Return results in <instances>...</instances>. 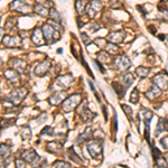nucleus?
<instances>
[{"label": "nucleus", "mask_w": 168, "mask_h": 168, "mask_svg": "<svg viewBox=\"0 0 168 168\" xmlns=\"http://www.w3.org/2000/svg\"><path fill=\"white\" fill-rule=\"evenodd\" d=\"M87 147V151L92 157L97 158V157H100L102 155V149H103V143L101 140L94 139L91 140L86 143Z\"/></svg>", "instance_id": "nucleus-1"}, {"label": "nucleus", "mask_w": 168, "mask_h": 168, "mask_svg": "<svg viewBox=\"0 0 168 168\" xmlns=\"http://www.w3.org/2000/svg\"><path fill=\"white\" fill-rule=\"evenodd\" d=\"M43 34H44V37L48 43H54L57 38H59V35H58V30H56L54 27L51 25V24H44L42 27Z\"/></svg>", "instance_id": "nucleus-2"}, {"label": "nucleus", "mask_w": 168, "mask_h": 168, "mask_svg": "<svg viewBox=\"0 0 168 168\" xmlns=\"http://www.w3.org/2000/svg\"><path fill=\"white\" fill-rule=\"evenodd\" d=\"M80 102H81V95L80 94H73L63 102V110L66 111V112L74 110L80 104Z\"/></svg>", "instance_id": "nucleus-3"}, {"label": "nucleus", "mask_w": 168, "mask_h": 168, "mask_svg": "<svg viewBox=\"0 0 168 168\" xmlns=\"http://www.w3.org/2000/svg\"><path fill=\"white\" fill-rule=\"evenodd\" d=\"M10 9L21 13H29L32 11V8L29 6H27L26 1H24V0H15L10 5Z\"/></svg>", "instance_id": "nucleus-4"}, {"label": "nucleus", "mask_w": 168, "mask_h": 168, "mask_svg": "<svg viewBox=\"0 0 168 168\" xmlns=\"http://www.w3.org/2000/svg\"><path fill=\"white\" fill-rule=\"evenodd\" d=\"M27 93L26 89H23V87H18V89H15L13 91V93L10 94V97H8V100L10 101V103L17 104L19 103L20 101L23 100V97H25V94Z\"/></svg>", "instance_id": "nucleus-5"}, {"label": "nucleus", "mask_w": 168, "mask_h": 168, "mask_svg": "<svg viewBox=\"0 0 168 168\" xmlns=\"http://www.w3.org/2000/svg\"><path fill=\"white\" fill-rule=\"evenodd\" d=\"M114 63H116V66L119 68L120 71H127V70L131 66V61H130V58L126 55L119 56V57L116 59Z\"/></svg>", "instance_id": "nucleus-6"}, {"label": "nucleus", "mask_w": 168, "mask_h": 168, "mask_svg": "<svg viewBox=\"0 0 168 168\" xmlns=\"http://www.w3.org/2000/svg\"><path fill=\"white\" fill-rule=\"evenodd\" d=\"M102 9V5H101L100 0H92L90 5L86 7V13L90 17L95 16L100 10Z\"/></svg>", "instance_id": "nucleus-7"}, {"label": "nucleus", "mask_w": 168, "mask_h": 168, "mask_svg": "<svg viewBox=\"0 0 168 168\" xmlns=\"http://www.w3.org/2000/svg\"><path fill=\"white\" fill-rule=\"evenodd\" d=\"M3 45L7 47H18L21 44V39L18 36H5L2 38Z\"/></svg>", "instance_id": "nucleus-8"}, {"label": "nucleus", "mask_w": 168, "mask_h": 168, "mask_svg": "<svg viewBox=\"0 0 168 168\" xmlns=\"http://www.w3.org/2000/svg\"><path fill=\"white\" fill-rule=\"evenodd\" d=\"M21 158H23L24 160H26L27 162L34 164V162L37 160L38 156H37V154H36L35 150H32V149H28V150H25V151L21 154Z\"/></svg>", "instance_id": "nucleus-9"}, {"label": "nucleus", "mask_w": 168, "mask_h": 168, "mask_svg": "<svg viewBox=\"0 0 168 168\" xmlns=\"http://www.w3.org/2000/svg\"><path fill=\"white\" fill-rule=\"evenodd\" d=\"M124 37H126V32H110V34L108 35V39H109L111 43H114V44H119V43L123 42Z\"/></svg>", "instance_id": "nucleus-10"}, {"label": "nucleus", "mask_w": 168, "mask_h": 168, "mask_svg": "<svg viewBox=\"0 0 168 168\" xmlns=\"http://www.w3.org/2000/svg\"><path fill=\"white\" fill-rule=\"evenodd\" d=\"M49 67H51V62L49 61H44L42 62L40 64L36 67L35 70V74L36 75H39V76H43V75H45L47 72H48Z\"/></svg>", "instance_id": "nucleus-11"}, {"label": "nucleus", "mask_w": 168, "mask_h": 168, "mask_svg": "<svg viewBox=\"0 0 168 168\" xmlns=\"http://www.w3.org/2000/svg\"><path fill=\"white\" fill-rule=\"evenodd\" d=\"M152 82H154V84H156L159 89H162V90H165V89L168 87V81L166 80L165 76L162 74L156 75L155 78H154V80H152Z\"/></svg>", "instance_id": "nucleus-12"}, {"label": "nucleus", "mask_w": 168, "mask_h": 168, "mask_svg": "<svg viewBox=\"0 0 168 168\" xmlns=\"http://www.w3.org/2000/svg\"><path fill=\"white\" fill-rule=\"evenodd\" d=\"M3 75H5V78H6L7 80H9V81L13 82V83H17V82L19 81L18 73H17L16 70H13V68H8V70H6L5 73H3Z\"/></svg>", "instance_id": "nucleus-13"}, {"label": "nucleus", "mask_w": 168, "mask_h": 168, "mask_svg": "<svg viewBox=\"0 0 168 168\" xmlns=\"http://www.w3.org/2000/svg\"><path fill=\"white\" fill-rule=\"evenodd\" d=\"M168 131V120L165 118H160L157 123V127H156V136H159L162 132L164 131Z\"/></svg>", "instance_id": "nucleus-14"}, {"label": "nucleus", "mask_w": 168, "mask_h": 168, "mask_svg": "<svg viewBox=\"0 0 168 168\" xmlns=\"http://www.w3.org/2000/svg\"><path fill=\"white\" fill-rule=\"evenodd\" d=\"M65 97H66V93L65 92H57V93H55L54 95H52V97L48 99V102L52 105H57L58 103H61L62 101L64 100Z\"/></svg>", "instance_id": "nucleus-15"}, {"label": "nucleus", "mask_w": 168, "mask_h": 168, "mask_svg": "<svg viewBox=\"0 0 168 168\" xmlns=\"http://www.w3.org/2000/svg\"><path fill=\"white\" fill-rule=\"evenodd\" d=\"M73 82V78L71 75H64V76H59L57 78V85L58 87H67L70 84Z\"/></svg>", "instance_id": "nucleus-16"}, {"label": "nucleus", "mask_w": 168, "mask_h": 168, "mask_svg": "<svg viewBox=\"0 0 168 168\" xmlns=\"http://www.w3.org/2000/svg\"><path fill=\"white\" fill-rule=\"evenodd\" d=\"M43 36H44L43 30H40L39 28H36L32 35V43H34L35 45H40V44H43Z\"/></svg>", "instance_id": "nucleus-17"}, {"label": "nucleus", "mask_w": 168, "mask_h": 168, "mask_svg": "<svg viewBox=\"0 0 168 168\" xmlns=\"http://www.w3.org/2000/svg\"><path fill=\"white\" fill-rule=\"evenodd\" d=\"M160 93H162V89H159L155 84V85H152V86L150 87V90L146 93V95H147V97H148L149 100H154L156 97H158L159 95H160Z\"/></svg>", "instance_id": "nucleus-18"}, {"label": "nucleus", "mask_w": 168, "mask_h": 168, "mask_svg": "<svg viewBox=\"0 0 168 168\" xmlns=\"http://www.w3.org/2000/svg\"><path fill=\"white\" fill-rule=\"evenodd\" d=\"M112 86H113V89H114V91L116 92V94H118L120 97H123V95H124V93H126L127 86H123L122 84L120 83V82H118V81L113 82Z\"/></svg>", "instance_id": "nucleus-19"}, {"label": "nucleus", "mask_w": 168, "mask_h": 168, "mask_svg": "<svg viewBox=\"0 0 168 168\" xmlns=\"http://www.w3.org/2000/svg\"><path fill=\"white\" fill-rule=\"evenodd\" d=\"M61 149H62V145L61 143H58L57 141H51L47 143V150L51 152L56 154V152H58Z\"/></svg>", "instance_id": "nucleus-20"}, {"label": "nucleus", "mask_w": 168, "mask_h": 168, "mask_svg": "<svg viewBox=\"0 0 168 168\" xmlns=\"http://www.w3.org/2000/svg\"><path fill=\"white\" fill-rule=\"evenodd\" d=\"M75 9H76L78 15L82 16V15L86 11V8H85V1H84V0H76V2H75Z\"/></svg>", "instance_id": "nucleus-21"}, {"label": "nucleus", "mask_w": 168, "mask_h": 168, "mask_svg": "<svg viewBox=\"0 0 168 168\" xmlns=\"http://www.w3.org/2000/svg\"><path fill=\"white\" fill-rule=\"evenodd\" d=\"M149 72H150V70L147 67H143V66H140V67H137L136 68V74L139 76L140 78H145L148 76Z\"/></svg>", "instance_id": "nucleus-22"}, {"label": "nucleus", "mask_w": 168, "mask_h": 168, "mask_svg": "<svg viewBox=\"0 0 168 168\" xmlns=\"http://www.w3.org/2000/svg\"><path fill=\"white\" fill-rule=\"evenodd\" d=\"M34 11L36 13H38V15H42L43 17H46L47 16V13H48V9L44 7V5H37V6L34 7Z\"/></svg>", "instance_id": "nucleus-23"}, {"label": "nucleus", "mask_w": 168, "mask_h": 168, "mask_svg": "<svg viewBox=\"0 0 168 168\" xmlns=\"http://www.w3.org/2000/svg\"><path fill=\"white\" fill-rule=\"evenodd\" d=\"M105 51H107L109 54H112V55H114V54H116V53L119 52V47L114 44V43H111L109 42L107 44V46H105Z\"/></svg>", "instance_id": "nucleus-24"}, {"label": "nucleus", "mask_w": 168, "mask_h": 168, "mask_svg": "<svg viewBox=\"0 0 168 168\" xmlns=\"http://www.w3.org/2000/svg\"><path fill=\"white\" fill-rule=\"evenodd\" d=\"M13 68L17 70V71H24L25 70V62L21 61V59H18V58H15L13 61Z\"/></svg>", "instance_id": "nucleus-25"}, {"label": "nucleus", "mask_w": 168, "mask_h": 168, "mask_svg": "<svg viewBox=\"0 0 168 168\" xmlns=\"http://www.w3.org/2000/svg\"><path fill=\"white\" fill-rule=\"evenodd\" d=\"M130 102L133 104L139 102V91H138L137 87H135L132 90V92H131V94H130Z\"/></svg>", "instance_id": "nucleus-26"}, {"label": "nucleus", "mask_w": 168, "mask_h": 168, "mask_svg": "<svg viewBox=\"0 0 168 168\" xmlns=\"http://www.w3.org/2000/svg\"><path fill=\"white\" fill-rule=\"evenodd\" d=\"M49 16H51V18H52L53 20H55V21H58V23H61V15H59V13H58L57 10L55 9V8H51L49 9Z\"/></svg>", "instance_id": "nucleus-27"}, {"label": "nucleus", "mask_w": 168, "mask_h": 168, "mask_svg": "<svg viewBox=\"0 0 168 168\" xmlns=\"http://www.w3.org/2000/svg\"><path fill=\"white\" fill-rule=\"evenodd\" d=\"M122 80H123V82H124V85H126L127 87H129L130 85L133 83V81H135V78H133L131 73H127V74L123 75Z\"/></svg>", "instance_id": "nucleus-28"}, {"label": "nucleus", "mask_w": 168, "mask_h": 168, "mask_svg": "<svg viewBox=\"0 0 168 168\" xmlns=\"http://www.w3.org/2000/svg\"><path fill=\"white\" fill-rule=\"evenodd\" d=\"M97 59L100 62H102V63H109L110 62V57H109V53L105 51V52H100L99 54H97Z\"/></svg>", "instance_id": "nucleus-29"}, {"label": "nucleus", "mask_w": 168, "mask_h": 168, "mask_svg": "<svg viewBox=\"0 0 168 168\" xmlns=\"http://www.w3.org/2000/svg\"><path fill=\"white\" fill-rule=\"evenodd\" d=\"M21 137L25 140H29L32 138V131H30L29 127H24L23 130H21Z\"/></svg>", "instance_id": "nucleus-30"}, {"label": "nucleus", "mask_w": 168, "mask_h": 168, "mask_svg": "<svg viewBox=\"0 0 168 168\" xmlns=\"http://www.w3.org/2000/svg\"><path fill=\"white\" fill-rule=\"evenodd\" d=\"M91 130V128H86V130H84L83 132L81 133V135H80V136L78 137V142H82L83 141V140H85V139H87V138H89V136H90V131Z\"/></svg>", "instance_id": "nucleus-31"}, {"label": "nucleus", "mask_w": 168, "mask_h": 168, "mask_svg": "<svg viewBox=\"0 0 168 168\" xmlns=\"http://www.w3.org/2000/svg\"><path fill=\"white\" fill-rule=\"evenodd\" d=\"M67 155H68V157H70V158L72 159V160H74V162H78V164H81V162H82L81 159H78V156L75 155V154H74V149H73V148H70V149H68Z\"/></svg>", "instance_id": "nucleus-32"}, {"label": "nucleus", "mask_w": 168, "mask_h": 168, "mask_svg": "<svg viewBox=\"0 0 168 168\" xmlns=\"http://www.w3.org/2000/svg\"><path fill=\"white\" fill-rule=\"evenodd\" d=\"M93 116H95V114L94 113H92L87 108H85L84 109V114H82V118H83L84 120H90V119H92Z\"/></svg>", "instance_id": "nucleus-33"}, {"label": "nucleus", "mask_w": 168, "mask_h": 168, "mask_svg": "<svg viewBox=\"0 0 168 168\" xmlns=\"http://www.w3.org/2000/svg\"><path fill=\"white\" fill-rule=\"evenodd\" d=\"M121 108H122V110L124 111V113H126L127 116L131 119V118H132V109H131L129 105H127V104H121Z\"/></svg>", "instance_id": "nucleus-34"}, {"label": "nucleus", "mask_w": 168, "mask_h": 168, "mask_svg": "<svg viewBox=\"0 0 168 168\" xmlns=\"http://www.w3.org/2000/svg\"><path fill=\"white\" fill-rule=\"evenodd\" d=\"M10 154V148L6 145H1V157L6 158L7 156Z\"/></svg>", "instance_id": "nucleus-35"}, {"label": "nucleus", "mask_w": 168, "mask_h": 168, "mask_svg": "<svg viewBox=\"0 0 168 168\" xmlns=\"http://www.w3.org/2000/svg\"><path fill=\"white\" fill-rule=\"evenodd\" d=\"M156 166L158 167H167V162L165 158H157L156 160Z\"/></svg>", "instance_id": "nucleus-36"}, {"label": "nucleus", "mask_w": 168, "mask_h": 168, "mask_svg": "<svg viewBox=\"0 0 168 168\" xmlns=\"http://www.w3.org/2000/svg\"><path fill=\"white\" fill-rule=\"evenodd\" d=\"M53 129L51 128V127H45L44 129H43V131L40 132V136H45V135H49V136H53Z\"/></svg>", "instance_id": "nucleus-37"}, {"label": "nucleus", "mask_w": 168, "mask_h": 168, "mask_svg": "<svg viewBox=\"0 0 168 168\" xmlns=\"http://www.w3.org/2000/svg\"><path fill=\"white\" fill-rule=\"evenodd\" d=\"M53 167H71V165L68 162H55L53 164Z\"/></svg>", "instance_id": "nucleus-38"}, {"label": "nucleus", "mask_w": 168, "mask_h": 168, "mask_svg": "<svg viewBox=\"0 0 168 168\" xmlns=\"http://www.w3.org/2000/svg\"><path fill=\"white\" fill-rule=\"evenodd\" d=\"M81 36H82V39L84 40V43L89 45V44H90V38H89V36H87L86 34H84V32H82Z\"/></svg>", "instance_id": "nucleus-39"}, {"label": "nucleus", "mask_w": 168, "mask_h": 168, "mask_svg": "<svg viewBox=\"0 0 168 168\" xmlns=\"http://www.w3.org/2000/svg\"><path fill=\"white\" fill-rule=\"evenodd\" d=\"M94 43H95V44H97V46L102 47V46H103V44H104V39H102V38H97L95 40H94Z\"/></svg>", "instance_id": "nucleus-40"}, {"label": "nucleus", "mask_w": 168, "mask_h": 168, "mask_svg": "<svg viewBox=\"0 0 168 168\" xmlns=\"http://www.w3.org/2000/svg\"><path fill=\"white\" fill-rule=\"evenodd\" d=\"M94 63H95V64L97 65V67H99V70H100L101 73H105V70H104V68L102 67V65H101L100 63H99V61H97V59H94Z\"/></svg>", "instance_id": "nucleus-41"}, {"label": "nucleus", "mask_w": 168, "mask_h": 168, "mask_svg": "<svg viewBox=\"0 0 168 168\" xmlns=\"http://www.w3.org/2000/svg\"><path fill=\"white\" fill-rule=\"evenodd\" d=\"M16 166H17V167H24V166H25V164L23 162V160H21V159H16Z\"/></svg>", "instance_id": "nucleus-42"}, {"label": "nucleus", "mask_w": 168, "mask_h": 168, "mask_svg": "<svg viewBox=\"0 0 168 168\" xmlns=\"http://www.w3.org/2000/svg\"><path fill=\"white\" fill-rule=\"evenodd\" d=\"M148 29L150 30V32H151L152 35H155V34H156V28H155L154 26H152V25H149V26H148Z\"/></svg>", "instance_id": "nucleus-43"}, {"label": "nucleus", "mask_w": 168, "mask_h": 168, "mask_svg": "<svg viewBox=\"0 0 168 168\" xmlns=\"http://www.w3.org/2000/svg\"><path fill=\"white\" fill-rule=\"evenodd\" d=\"M137 9L139 10V11H141V13L143 15V16H146V10L143 9V7H142V6H138V7H137Z\"/></svg>", "instance_id": "nucleus-44"}, {"label": "nucleus", "mask_w": 168, "mask_h": 168, "mask_svg": "<svg viewBox=\"0 0 168 168\" xmlns=\"http://www.w3.org/2000/svg\"><path fill=\"white\" fill-rule=\"evenodd\" d=\"M99 28H100V26H99L97 23H95V25H91V30H94V32H95V30H97Z\"/></svg>", "instance_id": "nucleus-45"}, {"label": "nucleus", "mask_w": 168, "mask_h": 168, "mask_svg": "<svg viewBox=\"0 0 168 168\" xmlns=\"http://www.w3.org/2000/svg\"><path fill=\"white\" fill-rule=\"evenodd\" d=\"M102 110L104 111V119L108 120V113H107V108L105 107H102Z\"/></svg>", "instance_id": "nucleus-46"}, {"label": "nucleus", "mask_w": 168, "mask_h": 168, "mask_svg": "<svg viewBox=\"0 0 168 168\" xmlns=\"http://www.w3.org/2000/svg\"><path fill=\"white\" fill-rule=\"evenodd\" d=\"M164 19L168 21V9H166L165 11H164Z\"/></svg>", "instance_id": "nucleus-47"}, {"label": "nucleus", "mask_w": 168, "mask_h": 168, "mask_svg": "<svg viewBox=\"0 0 168 168\" xmlns=\"http://www.w3.org/2000/svg\"><path fill=\"white\" fill-rule=\"evenodd\" d=\"M45 1H47V0H37V2H39L40 5H43V3L45 2Z\"/></svg>", "instance_id": "nucleus-48"}, {"label": "nucleus", "mask_w": 168, "mask_h": 168, "mask_svg": "<svg viewBox=\"0 0 168 168\" xmlns=\"http://www.w3.org/2000/svg\"><path fill=\"white\" fill-rule=\"evenodd\" d=\"M164 38H165V36H164V35H159V39H162V40H164Z\"/></svg>", "instance_id": "nucleus-49"}, {"label": "nucleus", "mask_w": 168, "mask_h": 168, "mask_svg": "<svg viewBox=\"0 0 168 168\" xmlns=\"http://www.w3.org/2000/svg\"><path fill=\"white\" fill-rule=\"evenodd\" d=\"M167 39H168V35H167Z\"/></svg>", "instance_id": "nucleus-50"}]
</instances>
